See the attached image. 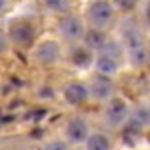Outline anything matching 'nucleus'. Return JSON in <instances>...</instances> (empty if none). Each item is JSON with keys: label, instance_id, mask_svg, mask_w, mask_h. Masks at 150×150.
I'll return each instance as SVG.
<instances>
[{"label": "nucleus", "instance_id": "nucleus-1", "mask_svg": "<svg viewBox=\"0 0 150 150\" xmlns=\"http://www.w3.org/2000/svg\"><path fill=\"white\" fill-rule=\"evenodd\" d=\"M126 44H128V52H130V60L140 66L148 60V50H146V42L144 36L138 30H128L126 32Z\"/></svg>", "mask_w": 150, "mask_h": 150}, {"label": "nucleus", "instance_id": "nucleus-2", "mask_svg": "<svg viewBox=\"0 0 150 150\" xmlns=\"http://www.w3.org/2000/svg\"><path fill=\"white\" fill-rule=\"evenodd\" d=\"M88 18H90L94 28H104V26H108V24L112 22L114 8L106 0H96L94 4H90V8H88Z\"/></svg>", "mask_w": 150, "mask_h": 150}, {"label": "nucleus", "instance_id": "nucleus-3", "mask_svg": "<svg viewBox=\"0 0 150 150\" xmlns=\"http://www.w3.org/2000/svg\"><path fill=\"white\" fill-rule=\"evenodd\" d=\"M60 32L66 36L68 40H78L82 34H84V26H82V20L78 16H68L60 22Z\"/></svg>", "mask_w": 150, "mask_h": 150}, {"label": "nucleus", "instance_id": "nucleus-4", "mask_svg": "<svg viewBox=\"0 0 150 150\" xmlns=\"http://www.w3.org/2000/svg\"><path fill=\"white\" fill-rule=\"evenodd\" d=\"M10 34L14 38V42L28 44L34 38V28H32V24H28V22H14L10 26Z\"/></svg>", "mask_w": 150, "mask_h": 150}, {"label": "nucleus", "instance_id": "nucleus-5", "mask_svg": "<svg viewBox=\"0 0 150 150\" xmlns=\"http://www.w3.org/2000/svg\"><path fill=\"white\" fill-rule=\"evenodd\" d=\"M124 118H126V104L122 102V100H112L110 106L106 108V122L112 124V126H116V124H120Z\"/></svg>", "mask_w": 150, "mask_h": 150}, {"label": "nucleus", "instance_id": "nucleus-6", "mask_svg": "<svg viewBox=\"0 0 150 150\" xmlns=\"http://www.w3.org/2000/svg\"><path fill=\"white\" fill-rule=\"evenodd\" d=\"M36 56L42 64H52L56 62V58L60 56V50H58V44L56 42H44L40 44L38 50H36Z\"/></svg>", "mask_w": 150, "mask_h": 150}, {"label": "nucleus", "instance_id": "nucleus-7", "mask_svg": "<svg viewBox=\"0 0 150 150\" xmlns=\"http://www.w3.org/2000/svg\"><path fill=\"white\" fill-rule=\"evenodd\" d=\"M64 96H66V100L70 104H82L88 98V90H86V86L80 84V82H72L68 88H66Z\"/></svg>", "mask_w": 150, "mask_h": 150}, {"label": "nucleus", "instance_id": "nucleus-8", "mask_svg": "<svg viewBox=\"0 0 150 150\" xmlns=\"http://www.w3.org/2000/svg\"><path fill=\"white\" fill-rule=\"evenodd\" d=\"M66 132H68L70 140L80 142V140L86 138V134H88V126H86V122H84L82 118H74V120H70V124H68V128H66Z\"/></svg>", "mask_w": 150, "mask_h": 150}, {"label": "nucleus", "instance_id": "nucleus-9", "mask_svg": "<svg viewBox=\"0 0 150 150\" xmlns=\"http://www.w3.org/2000/svg\"><path fill=\"white\" fill-rule=\"evenodd\" d=\"M96 68H98V72H102L106 76H112L116 70H118V62L112 56H104L102 54V56L96 60Z\"/></svg>", "mask_w": 150, "mask_h": 150}, {"label": "nucleus", "instance_id": "nucleus-10", "mask_svg": "<svg viewBox=\"0 0 150 150\" xmlns=\"http://www.w3.org/2000/svg\"><path fill=\"white\" fill-rule=\"evenodd\" d=\"M110 90H112V84H110V80H106V78H96L92 82V94L96 98H106L110 94Z\"/></svg>", "mask_w": 150, "mask_h": 150}, {"label": "nucleus", "instance_id": "nucleus-11", "mask_svg": "<svg viewBox=\"0 0 150 150\" xmlns=\"http://www.w3.org/2000/svg\"><path fill=\"white\" fill-rule=\"evenodd\" d=\"M150 122V106H140L132 114V124L134 126H146Z\"/></svg>", "mask_w": 150, "mask_h": 150}, {"label": "nucleus", "instance_id": "nucleus-12", "mask_svg": "<svg viewBox=\"0 0 150 150\" xmlns=\"http://www.w3.org/2000/svg\"><path fill=\"white\" fill-rule=\"evenodd\" d=\"M86 148H88V150H108V148H110V142H108V138L102 136V134H94V136L88 138Z\"/></svg>", "mask_w": 150, "mask_h": 150}, {"label": "nucleus", "instance_id": "nucleus-13", "mask_svg": "<svg viewBox=\"0 0 150 150\" xmlns=\"http://www.w3.org/2000/svg\"><path fill=\"white\" fill-rule=\"evenodd\" d=\"M86 44H88V46H94V48H100V50H102L104 48V44H106V42H104V36L100 34V32H88V34H86Z\"/></svg>", "mask_w": 150, "mask_h": 150}, {"label": "nucleus", "instance_id": "nucleus-14", "mask_svg": "<svg viewBox=\"0 0 150 150\" xmlns=\"http://www.w3.org/2000/svg\"><path fill=\"white\" fill-rule=\"evenodd\" d=\"M72 62L78 64V66H88V64H90V54H88L86 50H74Z\"/></svg>", "mask_w": 150, "mask_h": 150}, {"label": "nucleus", "instance_id": "nucleus-15", "mask_svg": "<svg viewBox=\"0 0 150 150\" xmlns=\"http://www.w3.org/2000/svg\"><path fill=\"white\" fill-rule=\"evenodd\" d=\"M50 10H66L68 8V0H44Z\"/></svg>", "mask_w": 150, "mask_h": 150}, {"label": "nucleus", "instance_id": "nucleus-16", "mask_svg": "<svg viewBox=\"0 0 150 150\" xmlns=\"http://www.w3.org/2000/svg\"><path fill=\"white\" fill-rule=\"evenodd\" d=\"M116 6L118 8H122V10H130V8H134V4H136V0H114Z\"/></svg>", "mask_w": 150, "mask_h": 150}, {"label": "nucleus", "instance_id": "nucleus-17", "mask_svg": "<svg viewBox=\"0 0 150 150\" xmlns=\"http://www.w3.org/2000/svg\"><path fill=\"white\" fill-rule=\"evenodd\" d=\"M46 150H68V146L64 142H50L46 146Z\"/></svg>", "mask_w": 150, "mask_h": 150}, {"label": "nucleus", "instance_id": "nucleus-18", "mask_svg": "<svg viewBox=\"0 0 150 150\" xmlns=\"http://www.w3.org/2000/svg\"><path fill=\"white\" fill-rule=\"evenodd\" d=\"M6 50V38H4V34H0V54Z\"/></svg>", "mask_w": 150, "mask_h": 150}, {"label": "nucleus", "instance_id": "nucleus-19", "mask_svg": "<svg viewBox=\"0 0 150 150\" xmlns=\"http://www.w3.org/2000/svg\"><path fill=\"white\" fill-rule=\"evenodd\" d=\"M4 6H6V0H0V10H4Z\"/></svg>", "mask_w": 150, "mask_h": 150}, {"label": "nucleus", "instance_id": "nucleus-20", "mask_svg": "<svg viewBox=\"0 0 150 150\" xmlns=\"http://www.w3.org/2000/svg\"><path fill=\"white\" fill-rule=\"evenodd\" d=\"M148 22H150V4H148Z\"/></svg>", "mask_w": 150, "mask_h": 150}]
</instances>
